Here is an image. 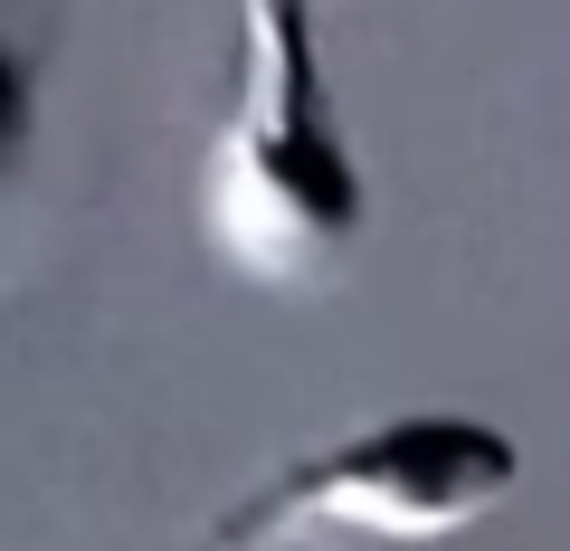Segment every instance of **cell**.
Segmentation results:
<instances>
[{
  "label": "cell",
  "instance_id": "1",
  "mask_svg": "<svg viewBox=\"0 0 570 551\" xmlns=\"http://www.w3.org/2000/svg\"><path fill=\"white\" fill-rule=\"evenodd\" d=\"M362 163L333 105L314 0H238L228 115L200 152V228L257 286H324L362 247Z\"/></svg>",
  "mask_w": 570,
  "mask_h": 551
},
{
  "label": "cell",
  "instance_id": "3",
  "mask_svg": "<svg viewBox=\"0 0 570 551\" xmlns=\"http://www.w3.org/2000/svg\"><path fill=\"white\" fill-rule=\"evenodd\" d=\"M29 134H39V48L0 29V171L29 152Z\"/></svg>",
  "mask_w": 570,
  "mask_h": 551
},
{
  "label": "cell",
  "instance_id": "2",
  "mask_svg": "<svg viewBox=\"0 0 570 551\" xmlns=\"http://www.w3.org/2000/svg\"><path fill=\"white\" fill-rule=\"evenodd\" d=\"M523 475L494 419L466 409H400V419H362V429L324 437V447L285 456L247 504L209 513V542H305V532H456L475 513H494Z\"/></svg>",
  "mask_w": 570,
  "mask_h": 551
}]
</instances>
